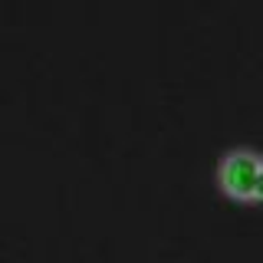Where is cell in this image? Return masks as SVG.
I'll list each match as a JSON object with an SVG mask.
<instances>
[{
	"instance_id": "cell-2",
	"label": "cell",
	"mask_w": 263,
	"mask_h": 263,
	"mask_svg": "<svg viewBox=\"0 0 263 263\" xmlns=\"http://www.w3.org/2000/svg\"><path fill=\"white\" fill-rule=\"evenodd\" d=\"M253 204H263V164H260V175H257V187H253Z\"/></svg>"
},
{
	"instance_id": "cell-1",
	"label": "cell",
	"mask_w": 263,
	"mask_h": 263,
	"mask_svg": "<svg viewBox=\"0 0 263 263\" xmlns=\"http://www.w3.org/2000/svg\"><path fill=\"white\" fill-rule=\"evenodd\" d=\"M260 164H263V155L257 148H247V145L230 148V152L220 155L217 171H214L217 187L240 204H253V187H257Z\"/></svg>"
}]
</instances>
